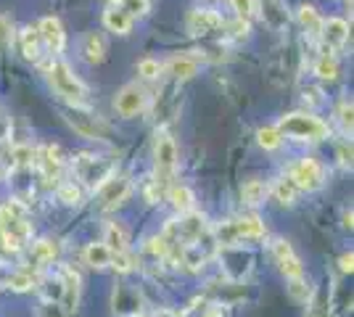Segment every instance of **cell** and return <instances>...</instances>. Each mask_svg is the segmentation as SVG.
Masks as SVG:
<instances>
[{"label":"cell","mask_w":354,"mask_h":317,"mask_svg":"<svg viewBox=\"0 0 354 317\" xmlns=\"http://www.w3.org/2000/svg\"><path fill=\"white\" fill-rule=\"evenodd\" d=\"M32 241V222L27 220V209L19 201H8L0 206V249L19 254Z\"/></svg>","instance_id":"6da1fadb"},{"label":"cell","mask_w":354,"mask_h":317,"mask_svg":"<svg viewBox=\"0 0 354 317\" xmlns=\"http://www.w3.org/2000/svg\"><path fill=\"white\" fill-rule=\"evenodd\" d=\"M45 75H48V82H50V88L53 93L64 98L66 104L72 106H80V108H85L88 106V88H85V82L80 79V77L72 72V66L66 64V61H50L48 66H45Z\"/></svg>","instance_id":"7a4b0ae2"},{"label":"cell","mask_w":354,"mask_h":317,"mask_svg":"<svg viewBox=\"0 0 354 317\" xmlns=\"http://www.w3.org/2000/svg\"><path fill=\"white\" fill-rule=\"evenodd\" d=\"M267 236V227L259 217H238L227 220L212 230V238L217 246H241L243 241H259Z\"/></svg>","instance_id":"3957f363"},{"label":"cell","mask_w":354,"mask_h":317,"mask_svg":"<svg viewBox=\"0 0 354 317\" xmlns=\"http://www.w3.org/2000/svg\"><path fill=\"white\" fill-rule=\"evenodd\" d=\"M278 130L283 137H294L301 143H320L328 137V124L315 114L307 111H294V114H286L278 122Z\"/></svg>","instance_id":"277c9868"},{"label":"cell","mask_w":354,"mask_h":317,"mask_svg":"<svg viewBox=\"0 0 354 317\" xmlns=\"http://www.w3.org/2000/svg\"><path fill=\"white\" fill-rule=\"evenodd\" d=\"M72 169L77 175V180L82 182L88 191H98L114 172H117V164L106 156H98V153H77L72 162Z\"/></svg>","instance_id":"5b68a950"},{"label":"cell","mask_w":354,"mask_h":317,"mask_svg":"<svg viewBox=\"0 0 354 317\" xmlns=\"http://www.w3.org/2000/svg\"><path fill=\"white\" fill-rule=\"evenodd\" d=\"M153 166H156L153 177L172 185L177 169V143L167 130H159L156 140H153Z\"/></svg>","instance_id":"8992f818"},{"label":"cell","mask_w":354,"mask_h":317,"mask_svg":"<svg viewBox=\"0 0 354 317\" xmlns=\"http://www.w3.org/2000/svg\"><path fill=\"white\" fill-rule=\"evenodd\" d=\"M66 124L85 140H109V135H111V130L104 119H98L95 114H90L80 106H72L66 111Z\"/></svg>","instance_id":"52a82bcc"},{"label":"cell","mask_w":354,"mask_h":317,"mask_svg":"<svg viewBox=\"0 0 354 317\" xmlns=\"http://www.w3.org/2000/svg\"><path fill=\"white\" fill-rule=\"evenodd\" d=\"M288 177L296 182V188L299 191H320L325 185V166L317 162V159H312V156H304V159H299L291 169H288Z\"/></svg>","instance_id":"ba28073f"},{"label":"cell","mask_w":354,"mask_h":317,"mask_svg":"<svg viewBox=\"0 0 354 317\" xmlns=\"http://www.w3.org/2000/svg\"><path fill=\"white\" fill-rule=\"evenodd\" d=\"M98 193V206L101 209H117V206H122L127 198H130V193H133V180L127 177V175H111L109 180L95 191Z\"/></svg>","instance_id":"9c48e42d"},{"label":"cell","mask_w":354,"mask_h":317,"mask_svg":"<svg viewBox=\"0 0 354 317\" xmlns=\"http://www.w3.org/2000/svg\"><path fill=\"white\" fill-rule=\"evenodd\" d=\"M148 106V93L146 88H140L138 82H130L124 85L122 90L114 95V111L124 119H133L138 114H143Z\"/></svg>","instance_id":"30bf717a"},{"label":"cell","mask_w":354,"mask_h":317,"mask_svg":"<svg viewBox=\"0 0 354 317\" xmlns=\"http://www.w3.org/2000/svg\"><path fill=\"white\" fill-rule=\"evenodd\" d=\"M35 164H37V169H40V175H43V180L48 182V185H59L61 177H64L66 159H64V151H61L59 146H43V148L37 151Z\"/></svg>","instance_id":"8fae6325"},{"label":"cell","mask_w":354,"mask_h":317,"mask_svg":"<svg viewBox=\"0 0 354 317\" xmlns=\"http://www.w3.org/2000/svg\"><path fill=\"white\" fill-rule=\"evenodd\" d=\"M270 254H272V262L278 265V270L286 275V280H288V278H299V275H304V265H301V259L296 257L294 246H291L288 241H283V238L272 241Z\"/></svg>","instance_id":"7c38bea8"},{"label":"cell","mask_w":354,"mask_h":317,"mask_svg":"<svg viewBox=\"0 0 354 317\" xmlns=\"http://www.w3.org/2000/svg\"><path fill=\"white\" fill-rule=\"evenodd\" d=\"M185 27H188L193 37H207V35H214V32H220L225 27V19L217 11H212V8H193L188 14Z\"/></svg>","instance_id":"4fadbf2b"},{"label":"cell","mask_w":354,"mask_h":317,"mask_svg":"<svg viewBox=\"0 0 354 317\" xmlns=\"http://www.w3.org/2000/svg\"><path fill=\"white\" fill-rule=\"evenodd\" d=\"M56 272H59L61 283H64V299H61V307L72 315V312H77V304H80L82 278H80V272L74 270V267H69V265H61Z\"/></svg>","instance_id":"5bb4252c"},{"label":"cell","mask_w":354,"mask_h":317,"mask_svg":"<svg viewBox=\"0 0 354 317\" xmlns=\"http://www.w3.org/2000/svg\"><path fill=\"white\" fill-rule=\"evenodd\" d=\"M320 40L325 43V48L333 53V50H341L349 40V24L339 19V16H330V19H323L320 24Z\"/></svg>","instance_id":"9a60e30c"},{"label":"cell","mask_w":354,"mask_h":317,"mask_svg":"<svg viewBox=\"0 0 354 317\" xmlns=\"http://www.w3.org/2000/svg\"><path fill=\"white\" fill-rule=\"evenodd\" d=\"M37 32L43 37V46H48L53 53H61L66 48V32H64V24H61L56 16H45L37 24Z\"/></svg>","instance_id":"2e32d148"},{"label":"cell","mask_w":354,"mask_h":317,"mask_svg":"<svg viewBox=\"0 0 354 317\" xmlns=\"http://www.w3.org/2000/svg\"><path fill=\"white\" fill-rule=\"evenodd\" d=\"M59 254H61V246L53 238H40V241L32 243L30 249V257L35 262V267H50V265H56Z\"/></svg>","instance_id":"e0dca14e"},{"label":"cell","mask_w":354,"mask_h":317,"mask_svg":"<svg viewBox=\"0 0 354 317\" xmlns=\"http://www.w3.org/2000/svg\"><path fill=\"white\" fill-rule=\"evenodd\" d=\"M133 24L135 19L124 8H119V6H109L104 11V27L109 32H114L119 37H127L130 32H133Z\"/></svg>","instance_id":"ac0fdd59"},{"label":"cell","mask_w":354,"mask_h":317,"mask_svg":"<svg viewBox=\"0 0 354 317\" xmlns=\"http://www.w3.org/2000/svg\"><path fill=\"white\" fill-rule=\"evenodd\" d=\"M80 53H82V59L88 61V64H104L106 61V40L101 32H88L85 37H82V43H80Z\"/></svg>","instance_id":"d6986e66"},{"label":"cell","mask_w":354,"mask_h":317,"mask_svg":"<svg viewBox=\"0 0 354 317\" xmlns=\"http://www.w3.org/2000/svg\"><path fill=\"white\" fill-rule=\"evenodd\" d=\"M104 243L111 249V254H119V251H130V233L122 222H114L109 220L104 225Z\"/></svg>","instance_id":"ffe728a7"},{"label":"cell","mask_w":354,"mask_h":317,"mask_svg":"<svg viewBox=\"0 0 354 317\" xmlns=\"http://www.w3.org/2000/svg\"><path fill=\"white\" fill-rule=\"evenodd\" d=\"M138 309H140V296H138V291L127 286H119L114 291V312H119L122 317H135L138 315Z\"/></svg>","instance_id":"44dd1931"},{"label":"cell","mask_w":354,"mask_h":317,"mask_svg":"<svg viewBox=\"0 0 354 317\" xmlns=\"http://www.w3.org/2000/svg\"><path fill=\"white\" fill-rule=\"evenodd\" d=\"M167 201L175 206L177 214H185V211L196 209V196L188 185H180V182H172L167 188Z\"/></svg>","instance_id":"7402d4cb"},{"label":"cell","mask_w":354,"mask_h":317,"mask_svg":"<svg viewBox=\"0 0 354 317\" xmlns=\"http://www.w3.org/2000/svg\"><path fill=\"white\" fill-rule=\"evenodd\" d=\"M19 43H21V53H24V59L27 61L37 64V61L43 59V37H40L37 27H24V30H21V37H19Z\"/></svg>","instance_id":"603a6c76"},{"label":"cell","mask_w":354,"mask_h":317,"mask_svg":"<svg viewBox=\"0 0 354 317\" xmlns=\"http://www.w3.org/2000/svg\"><path fill=\"white\" fill-rule=\"evenodd\" d=\"M262 19L270 30H283L288 24V11L283 0H262Z\"/></svg>","instance_id":"cb8c5ba5"},{"label":"cell","mask_w":354,"mask_h":317,"mask_svg":"<svg viewBox=\"0 0 354 317\" xmlns=\"http://www.w3.org/2000/svg\"><path fill=\"white\" fill-rule=\"evenodd\" d=\"M167 72L175 77L177 82H185V79H193L198 75V61L193 56H172L167 61Z\"/></svg>","instance_id":"d4e9b609"},{"label":"cell","mask_w":354,"mask_h":317,"mask_svg":"<svg viewBox=\"0 0 354 317\" xmlns=\"http://www.w3.org/2000/svg\"><path fill=\"white\" fill-rule=\"evenodd\" d=\"M267 191H270V193L275 196V201H278V204H283V206H294L296 196H299V188H296V182L291 180L288 175L278 177L272 185H267Z\"/></svg>","instance_id":"484cf974"},{"label":"cell","mask_w":354,"mask_h":317,"mask_svg":"<svg viewBox=\"0 0 354 317\" xmlns=\"http://www.w3.org/2000/svg\"><path fill=\"white\" fill-rule=\"evenodd\" d=\"M85 265L93 267V270H106V267H111V249H109L104 241L88 243V246H85Z\"/></svg>","instance_id":"4316f807"},{"label":"cell","mask_w":354,"mask_h":317,"mask_svg":"<svg viewBox=\"0 0 354 317\" xmlns=\"http://www.w3.org/2000/svg\"><path fill=\"white\" fill-rule=\"evenodd\" d=\"M35 288L40 291L43 302L61 304V299H64V283H61L59 272H56V275H43V278H37V286Z\"/></svg>","instance_id":"83f0119b"},{"label":"cell","mask_w":354,"mask_h":317,"mask_svg":"<svg viewBox=\"0 0 354 317\" xmlns=\"http://www.w3.org/2000/svg\"><path fill=\"white\" fill-rule=\"evenodd\" d=\"M56 196L64 206H80L85 201V191L77 180H61L56 185Z\"/></svg>","instance_id":"f1b7e54d"},{"label":"cell","mask_w":354,"mask_h":317,"mask_svg":"<svg viewBox=\"0 0 354 317\" xmlns=\"http://www.w3.org/2000/svg\"><path fill=\"white\" fill-rule=\"evenodd\" d=\"M267 196H270V191H267V182L262 180H246L241 185V198L249 206H262Z\"/></svg>","instance_id":"f546056e"},{"label":"cell","mask_w":354,"mask_h":317,"mask_svg":"<svg viewBox=\"0 0 354 317\" xmlns=\"http://www.w3.org/2000/svg\"><path fill=\"white\" fill-rule=\"evenodd\" d=\"M299 24H301L304 35L320 37V24H323V19H320V14H317L315 6H307V3L299 6Z\"/></svg>","instance_id":"4dcf8cb0"},{"label":"cell","mask_w":354,"mask_h":317,"mask_svg":"<svg viewBox=\"0 0 354 317\" xmlns=\"http://www.w3.org/2000/svg\"><path fill=\"white\" fill-rule=\"evenodd\" d=\"M288 296L296 304H310V299L315 296V286L307 280V275L299 278H288Z\"/></svg>","instance_id":"1f68e13d"},{"label":"cell","mask_w":354,"mask_h":317,"mask_svg":"<svg viewBox=\"0 0 354 317\" xmlns=\"http://www.w3.org/2000/svg\"><path fill=\"white\" fill-rule=\"evenodd\" d=\"M315 75L320 77L323 82H333L339 79V61L333 53H323L320 59L315 61Z\"/></svg>","instance_id":"d6a6232c"},{"label":"cell","mask_w":354,"mask_h":317,"mask_svg":"<svg viewBox=\"0 0 354 317\" xmlns=\"http://www.w3.org/2000/svg\"><path fill=\"white\" fill-rule=\"evenodd\" d=\"M6 286L16 291V294H24V291H32V288L37 286V278L27 270H19V272H11L8 278H6Z\"/></svg>","instance_id":"836d02e7"},{"label":"cell","mask_w":354,"mask_h":317,"mask_svg":"<svg viewBox=\"0 0 354 317\" xmlns=\"http://www.w3.org/2000/svg\"><path fill=\"white\" fill-rule=\"evenodd\" d=\"M257 140H259V146H262L265 151H278L283 143V135L278 127H262V130L257 133Z\"/></svg>","instance_id":"e575fe53"},{"label":"cell","mask_w":354,"mask_h":317,"mask_svg":"<svg viewBox=\"0 0 354 317\" xmlns=\"http://www.w3.org/2000/svg\"><path fill=\"white\" fill-rule=\"evenodd\" d=\"M336 119H339L341 130L346 133V135H352V124H354V106L349 98H341L339 101V108H336Z\"/></svg>","instance_id":"d590c367"},{"label":"cell","mask_w":354,"mask_h":317,"mask_svg":"<svg viewBox=\"0 0 354 317\" xmlns=\"http://www.w3.org/2000/svg\"><path fill=\"white\" fill-rule=\"evenodd\" d=\"M138 75L143 77V79H159L162 77V72H164V66L159 64L156 59H151V56H146V59H140L138 61Z\"/></svg>","instance_id":"8d00e7d4"},{"label":"cell","mask_w":354,"mask_h":317,"mask_svg":"<svg viewBox=\"0 0 354 317\" xmlns=\"http://www.w3.org/2000/svg\"><path fill=\"white\" fill-rule=\"evenodd\" d=\"M304 307H307V317H330V302L320 296L317 291L310 299V304H304Z\"/></svg>","instance_id":"74e56055"},{"label":"cell","mask_w":354,"mask_h":317,"mask_svg":"<svg viewBox=\"0 0 354 317\" xmlns=\"http://www.w3.org/2000/svg\"><path fill=\"white\" fill-rule=\"evenodd\" d=\"M11 43H14V24L8 16L0 14V56L11 48Z\"/></svg>","instance_id":"f35d334b"},{"label":"cell","mask_w":354,"mask_h":317,"mask_svg":"<svg viewBox=\"0 0 354 317\" xmlns=\"http://www.w3.org/2000/svg\"><path fill=\"white\" fill-rule=\"evenodd\" d=\"M119 8H124L133 19L135 16H146L151 11V0H119Z\"/></svg>","instance_id":"ab89813d"},{"label":"cell","mask_w":354,"mask_h":317,"mask_svg":"<svg viewBox=\"0 0 354 317\" xmlns=\"http://www.w3.org/2000/svg\"><path fill=\"white\" fill-rule=\"evenodd\" d=\"M230 6H233V11H236L238 19H246L249 21L251 16H257V0H230Z\"/></svg>","instance_id":"60d3db41"},{"label":"cell","mask_w":354,"mask_h":317,"mask_svg":"<svg viewBox=\"0 0 354 317\" xmlns=\"http://www.w3.org/2000/svg\"><path fill=\"white\" fill-rule=\"evenodd\" d=\"M40 317H72L61 304L56 302H43V307H40Z\"/></svg>","instance_id":"b9f144b4"},{"label":"cell","mask_w":354,"mask_h":317,"mask_svg":"<svg viewBox=\"0 0 354 317\" xmlns=\"http://www.w3.org/2000/svg\"><path fill=\"white\" fill-rule=\"evenodd\" d=\"M339 162L344 169H352V146L349 143H341L339 146Z\"/></svg>","instance_id":"7bdbcfd3"},{"label":"cell","mask_w":354,"mask_h":317,"mask_svg":"<svg viewBox=\"0 0 354 317\" xmlns=\"http://www.w3.org/2000/svg\"><path fill=\"white\" fill-rule=\"evenodd\" d=\"M339 270L346 272V275L354 270V254H352V251H346V254H341V257H339Z\"/></svg>","instance_id":"ee69618b"},{"label":"cell","mask_w":354,"mask_h":317,"mask_svg":"<svg viewBox=\"0 0 354 317\" xmlns=\"http://www.w3.org/2000/svg\"><path fill=\"white\" fill-rule=\"evenodd\" d=\"M8 135H11V119L0 111V143H6L8 140Z\"/></svg>","instance_id":"f6af8a7d"},{"label":"cell","mask_w":354,"mask_h":317,"mask_svg":"<svg viewBox=\"0 0 354 317\" xmlns=\"http://www.w3.org/2000/svg\"><path fill=\"white\" fill-rule=\"evenodd\" d=\"M201 317H225V309H222V304H214V307H209Z\"/></svg>","instance_id":"bcb514c9"},{"label":"cell","mask_w":354,"mask_h":317,"mask_svg":"<svg viewBox=\"0 0 354 317\" xmlns=\"http://www.w3.org/2000/svg\"><path fill=\"white\" fill-rule=\"evenodd\" d=\"M352 220H354V217H352V209L344 211V227H346V230H352Z\"/></svg>","instance_id":"7dc6e473"},{"label":"cell","mask_w":354,"mask_h":317,"mask_svg":"<svg viewBox=\"0 0 354 317\" xmlns=\"http://www.w3.org/2000/svg\"><path fill=\"white\" fill-rule=\"evenodd\" d=\"M109 3H111V6H119V0H109Z\"/></svg>","instance_id":"c3c4849f"}]
</instances>
